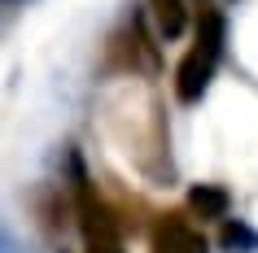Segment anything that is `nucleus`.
<instances>
[{"label":"nucleus","mask_w":258,"mask_h":253,"mask_svg":"<svg viewBox=\"0 0 258 253\" xmlns=\"http://www.w3.org/2000/svg\"><path fill=\"white\" fill-rule=\"evenodd\" d=\"M149 253H210V249H206V236L184 218V214H162V218L153 223Z\"/></svg>","instance_id":"nucleus-4"},{"label":"nucleus","mask_w":258,"mask_h":253,"mask_svg":"<svg viewBox=\"0 0 258 253\" xmlns=\"http://www.w3.org/2000/svg\"><path fill=\"white\" fill-rule=\"evenodd\" d=\"M75 218H79L83 253H127L122 223H118V214H114V205L83 179L79 166H75Z\"/></svg>","instance_id":"nucleus-2"},{"label":"nucleus","mask_w":258,"mask_h":253,"mask_svg":"<svg viewBox=\"0 0 258 253\" xmlns=\"http://www.w3.org/2000/svg\"><path fill=\"white\" fill-rule=\"evenodd\" d=\"M188 210L197 218H228L232 197H228V188H219V184H197L188 192Z\"/></svg>","instance_id":"nucleus-6"},{"label":"nucleus","mask_w":258,"mask_h":253,"mask_svg":"<svg viewBox=\"0 0 258 253\" xmlns=\"http://www.w3.org/2000/svg\"><path fill=\"white\" fill-rule=\"evenodd\" d=\"M105 66L109 70H158V48L149 44V31H145V18L132 14L122 18V27L109 35V53H105Z\"/></svg>","instance_id":"nucleus-3"},{"label":"nucleus","mask_w":258,"mask_h":253,"mask_svg":"<svg viewBox=\"0 0 258 253\" xmlns=\"http://www.w3.org/2000/svg\"><path fill=\"white\" fill-rule=\"evenodd\" d=\"M223 44H228V22H223V14H219L215 5H202L192 44H188V53L179 57V66H175L179 105H197V101L210 92L215 70H219V61H223Z\"/></svg>","instance_id":"nucleus-1"},{"label":"nucleus","mask_w":258,"mask_h":253,"mask_svg":"<svg viewBox=\"0 0 258 253\" xmlns=\"http://www.w3.org/2000/svg\"><path fill=\"white\" fill-rule=\"evenodd\" d=\"M249 244H258V236L245 223H228L223 227V249H249Z\"/></svg>","instance_id":"nucleus-7"},{"label":"nucleus","mask_w":258,"mask_h":253,"mask_svg":"<svg viewBox=\"0 0 258 253\" xmlns=\"http://www.w3.org/2000/svg\"><path fill=\"white\" fill-rule=\"evenodd\" d=\"M149 14H153V27H158V35L166 44L188 31V5L184 0H149Z\"/></svg>","instance_id":"nucleus-5"}]
</instances>
